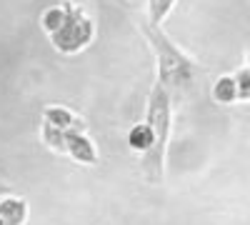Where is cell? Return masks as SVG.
<instances>
[{
  "instance_id": "obj_11",
  "label": "cell",
  "mask_w": 250,
  "mask_h": 225,
  "mask_svg": "<svg viewBox=\"0 0 250 225\" xmlns=\"http://www.w3.org/2000/svg\"><path fill=\"white\" fill-rule=\"evenodd\" d=\"M250 68H248V63L233 75V80H235V88H238V100H243V103H245V100H248V95H250Z\"/></svg>"
},
{
  "instance_id": "obj_9",
  "label": "cell",
  "mask_w": 250,
  "mask_h": 225,
  "mask_svg": "<svg viewBox=\"0 0 250 225\" xmlns=\"http://www.w3.org/2000/svg\"><path fill=\"white\" fill-rule=\"evenodd\" d=\"M175 0H148V20L145 23L153 28H163V20L173 10Z\"/></svg>"
},
{
  "instance_id": "obj_10",
  "label": "cell",
  "mask_w": 250,
  "mask_h": 225,
  "mask_svg": "<svg viewBox=\"0 0 250 225\" xmlns=\"http://www.w3.org/2000/svg\"><path fill=\"white\" fill-rule=\"evenodd\" d=\"M213 98L218 103H238V88L233 78H220L218 83L213 85Z\"/></svg>"
},
{
  "instance_id": "obj_7",
  "label": "cell",
  "mask_w": 250,
  "mask_h": 225,
  "mask_svg": "<svg viewBox=\"0 0 250 225\" xmlns=\"http://www.w3.org/2000/svg\"><path fill=\"white\" fill-rule=\"evenodd\" d=\"M65 133L68 130L53 128L45 120H43V125H40V140H43L53 153H60V155H65Z\"/></svg>"
},
{
  "instance_id": "obj_6",
  "label": "cell",
  "mask_w": 250,
  "mask_h": 225,
  "mask_svg": "<svg viewBox=\"0 0 250 225\" xmlns=\"http://www.w3.org/2000/svg\"><path fill=\"white\" fill-rule=\"evenodd\" d=\"M28 220V203L20 195L0 198V225H25Z\"/></svg>"
},
{
  "instance_id": "obj_8",
  "label": "cell",
  "mask_w": 250,
  "mask_h": 225,
  "mask_svg": "<svg viewBox=\"0 0 250 225\" xmlns=\"http://www.w3.org/2000/svg\"><path fill=\"white\" fill-rule=\"evenodd\" d=\"M128 143H130V148L138 150V153L150 150V145H153V130H150L148 123L133 125V130H130V135H128Z\"/></svg>"
},
{
  "instance_id": "obj_12",
  "label": "cell",
  "mask_w": 250,
  "mask_h": 225,
  "mask_svg": "<svg viewBox=\"0 0 250 225\" xmlns=\"http://www.w3.org/2000/svg\"><path fill=\"white\" fill-rule=\"evenodd\" d=\"M5 195H15L13 185H8L5 180H0V198H5Z\"/></svg>"
},
{
  "instance_id": "obj_2",
  "label": "cell",
  "mask_w": 250,
  "mask_h": 225,
  "mask_svg": "<svg viewBox=\"0 0 250 225\" xmlns=\"http://www.w3.org/2000/svg\"><path fill=\"white\" fill-rule=\"evenodd\" d=\"M153 130V145L150 150L143 153L140 168L148 183L160 185L165 178V150H168L170 140V125H173V100L163 90L160 83L153 85L150 98H148V120H145Z\"/></svg>"
},
{
  "instance_id": "obj_4",
  "label": "cell",
  "mask_w": 250,
  "mask_h": 225,
  "mask_svg": "<svg viewBox=\"0 0 250 225\" xmlns=\"http://www.w3.org/2000/svg\"><path fill=\"white\" fill-rule=\"evenodd\" d=\"M65 155H70L75 163L83 165H95L98 163V153L95 145L90 143V138L80 130H68L65 133Z\"/></svg>"
},
{
  "instance_id": "obj_5",
  "label": "cell",
  "mask_w": 250,
  "mask_h": 225,
  "mask_svg": "<svg viewBox=\"0 0 250 225\" xmlns=\"http://www.w3.org/2000/svg\"><path fill=\"white\" fill-rule=\"evenodd\" d=\"M43 120L50 123L53 128H60V130H80L85 133V120L80 115L70 113L68 108L62 105H45L43 108Z\"/></svg>"
},
{
  "instance_id": "obj_1",
  "label": "cell",
  "mask_w": 250,
  "mask_h": 225,
  "mask_svg": "<svg viewBox=\"0 0 250 225\" xmlns=\"http://www.w3.org/2000/svg\"><path fill=\"white\" fill-rule=\"evenodd\" d=\"M143 33L148 38V43L155 53L158 60V83L163 85V90L173 98L185 95L193 88L198 73H203L205 68H200L193 58H188L173 40L163 33V28H153L148 23H143Z\"/></svg>"
},
{
  "instance_id": "obj_3",
  "label": "cell",
  "mask_w": 250,
  "mask_h": 225,
  "mask_svg": "<svg viewBox=\"0 0 250 225\" xmlns=\"http://www.w3.org/2000/svg\"><path fill=\"white\" fill-rule=\"evenodd\" d=\"M93 35H95V23L90 20V15L75 3H62V20L48 38L55 50L75 55L90 45Z\"/></svg>"
}]
</instances>
